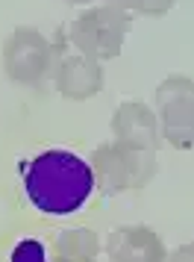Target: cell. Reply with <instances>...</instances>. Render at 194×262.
<instances>
[{
    "label": "cell",
    "instance_id": "cell-9",
    "mask_svg": "<svg viewBox=\"0 0 194 262\" xmlns=\"http://www.w3.org/2000/svg\"><path fill=\"white\" fill-rule=\"evenodd\" d=\"M97 253V238L88 230H68L59 236L62 262H91Z\"/></svg>",
    "mask_w": 194,
    "mask_h": 262
},
{
    "label": "cell",
    "instance_id": "cell-10",
    "mask_svg": "<svg viewBox=\"0 0 194 262\" xmlns=\"http://www.w3.org/2000/svg\"><path fill=\"white\" fill-rule=\"evenodd\" d=\"M12 262H47V253L36 238H24L18 248L12 250Z\"/></svg>",
    "mask_w": 194,
    "mask_h": 262
},
{
    "label": "cell",
    "instance_id": "cell-11",
    "mask_svg": "<svg viewBox=\"0 0 194 262\" xmlns=\"http://www.w3.org/2000/svg\"><path fill=\"white\" fill-rule=\"evenodd\" d=\"M115 6L121 9H138V12H147V15H162L165 9H171L174 0H112Z\"/></svg>",
    "mask_w": 194,
    "mask_h": 262
},
{
    "label": "cell",
    "instance_id": "cell-7",
    "mask_svg": "<svg viewBox=\"0 0 194 262\" xmlns=\"http://www.w3.org/2000/svg\"><path fill=\"white\" fill-rule=\"evenodd\" d=\"M56 85L65 97L83 100L103 89V71L88 56H65L56 68Z\"/></svg>",
    "mask_w": 194,
    "mask_h": 262
},
{
    "label": "cell",
    "instance_id": "cell-13",
    "mask_svg": "<svg viewBox=\"0 0 194 262\" xmlns=\"http://www.w3.org/2000/svg\"><path fill=\"white\" fill-rule=\"evenodd\" d=\"M68 3H91V0H68Z\"/></svg>",
    "mask_w": 194,
    "mask_h": 262
},
{
    "label": "cell",
    "instance_id": "cell-6",
    "mask_svg": "<svg viewBox=\"0 0 194 262\" xmlns=\"http://www.w3.org/2000/svg\"><path fill=\"white\" fill-rule=\"evenodd\" d=\"M109 256L115 262H162L165 250L147 227H121L109 236Z\"/></svg>",
    "mask_w": 194,
    "mask_h": 262
},
{
    "label": "cell",
    "instance_id": "cell-3",
    "mask_svg": "<svg viewBox=\"0 0 194 262\" xmlns=\"http://www.w3.org/2000/svg\"><path fill=\"white\" fill-rule=\"evenodd\" d=\"M162 133L174 147H194V83L185 77H171L156 92Z\"/></svg>",
    "mask_w": 194,
    "mask_h": 262
},
{
    "label": "cell",
    "instance_id": "cell-12",
    "mask_svg": "<svg viewBox=\"0 0 194 262\" xmlns=\"http://www.w3.org/2000/svg\"><path fill=\"white\" fill-rule=\"evenodd\" d=\"M168 262H194V245H182V248H177L174 253H171Z\"/></svg>",
    "mask_w": 194,
    "mask_h": 262
},
{
    "label": "cell",
    "instance_id": "cell-8",
    "mask_svg": "<svg viewBox=\"0 0 194 262\" xmlns=\"http://www.w3.org/2000/svg\"><path fill=\"white\" fill-rule=\"evenodd\" d=\"M112 130L118 136V142H124V144L144 147V150L156 147V118L141 103H124V106H118L115 121H112Z\"/></svg>",
    "mask_w": 194,
    "mask_h": 262
},
{
    "label": "cell",
    "instance_id": "cell-5",
    "mask_svg": "<svg viewBox=\"0 0 194 262\" xmlns=\"http://www.w3.org/2000/svg\"><path fill=\"white\" fill-rule=\"evenodd\" d=\"M47 62H50L47 41L38 36L33 27L15 30L12 41L6 45V71L15 83H27V85L38 83L47 71Z\"/></svg>",
    "mask_w": 194,
    "mask_h": 262
},
{
    "label": "cell",
    "instance_id": "cell-2",
    "mask_svg": "<svg viewBox=\"0 0 194 262\" xmlns=\"http://www.w3.org/2000/svg\"><path fill=\"white\" fill-rule=\"evenodd\" d=\"M130 30V15L121 6H100L91 12H83L71 24V41L83 50L88 59H112L121 53L124 36Z\"/></svg>",
    "mask_w": 194,
    "mask_h": 262
},
{
    "label": "cell",
    "instance_id": "cell-4",
    "mask_svg": "<svg viewBox=\"0 0 194 262\" xmlns=\"http://www.w3.org/2000/svg\"><path fill=\"white\" fill-rule=\"evenodd\" d=\"M97 177L109 189H133L147 183L153 174V150L133 147V144H106L97 150Z\"/></svg>",
    "mask_w": 194,
    "mask_h": 262
},
{
    "label": "cell",
    "instance_id": "cell-1",
    "mask_svg": "<svg viewBox=\"0 0 194 262\" xmlns=\"http://www.w3.org/2000/svg\"><path fill=\"white\" fill-rule=\"evenodd\" d=\"M24 191L41 212L68 215L94 191V171L71 150H44L24 168Z\"/></svg>",
    "mask_w": 194,
    "mask_h": 262
}]
</instances>
